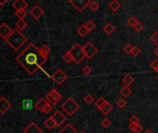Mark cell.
Here are the masks:
<instances>
[{
  "instance_id": "6da1fadb",
  "label": "cell",
  "mask_w": 158,
  "mask_h": 133,
  "mask_svg": "<svg viewBox=\"0 0 158 133\" xmlns=\"http://www.w3.org/2000/svg\"><path fill=\"white\" fill-rule=\"evenodd\" d=\"M16 62L29 75H33L47 62V59L41 54L39 48L36 47L34 44H29L16 57Z\"/></svg>"
},
{
  "instance_id": "7a4b0ae2",
  "label": "cell",
  "mask_w": 158,
  "mask_h": 133,
  "mask_svg": "<svg viewBox=\"0 0 158 133\" xmlns=\"http://www.w3.org/2000/svg\"><path fill=\"white\" fill-rule=\"evenodd\" d=\"M7 43L13 48L14 50H19L20 47H22L27 42V37H25L22 31L18 29L12 30L11 34L9 35V37L6 39Z\"/></svg>"
},
{
  "instance_id": "3957f363",
  "label": "cell",
  "mask_w": 158,
  "mask_h": 133,
  "mask_svg": "<svg viewBox=\"0 0 158 133\" xmlns=\"http://www.w3.org/2000/svg\"><path fill=\"white\" fill-rule=\"evenodd\" d=\"M79 108H80L79 104L72 98H68L62 104V109L68 114L69 116H74V114L79 110Z\"/></svg>"
},
{
  "instance_id": "277c9868",
  "label": "cell",
  "mask_w": 158,
  "mask_h": 133,
  "mask_svg": "<svg viewBox=\"0 0 158 133\" xmlns=\"http://www.w3.org/2000/svg\"><path fill=\"white\" fill-rule=\"evenodd\" d=\"M70 52L72 54L73 58H74V63L76 64L81 63L83 62V60L86 58L83 47L78 43H76L75 45H74L71 47Z\"/></svg>"
},
{
  "instance_id": "5b68a950",
  "label": "cell",
  "mask_w": 158,
  "mask_h": 133,
  "mask_svg": "<svg viewBox=\"0 0 158 133\" xmlns=\"http://www.w3.org/2000/svg\"><path fill=\"white\" fill-rule=\"evenodd\" d=\"M45 98L50 104H52L54 106V105H56L60 100H62V95H60V93L58 92L57 89L52 88L50 92H47L46 94Z\"/></svg>"
},
{
  "instance_id": "8992f818",
  "label": "cell",
  "mask_w": 158,
  "mask_h": 133,
  "mask_svg": "<svg viewBox=\"0 0 158 133\" xmlns=\"http://www.w3.org/2000/svg\"><path fill=\"white\" fill-rule=\"evenodd\" d=\"M69 3L78 12H82L90 4V0H69Z\"/></svg>"
},
{
  "instance_id": "52a82bcc",
  "label": "cell",
  "mask_w": 158,
  "mask_h": 133,
  "mask_svg": "<svg viewBox=\"0 0 158 133\" xmlns=\"http://www.w3.org/2000/svg\"><path fill=\"white\" fill-rule=\"evenodd\" d=\"M84 48V52H85V55H86L87 59H91L93 58L97 53H98V48H97L92 43H87L83 47Z\"/></svg>"
},
{
  "instance_id": "ba28073f",
  "label": "cell",
  "mask_w": 158,
  "mask_h": 133,
  "mask_svg": "<svg viewBox=\"0 0 158 133\" xmlns=\"http://www.w3.org/2000/svg\"><path fill=\"white\" fill-rule=\"evenodd\" d=\"M51 78H52V80L55 82L56 84L62 85L63 82H65L66 79H67V75H66L62 70L58 69V70L52 75Z\"/></svg>"
},
{
  "instance_id": "9c48e42d",
  "label": "cell",
  "mask_w": 158,
  "mask_h": 133,
  "mask_svg": "<svg viewBox=\"0 0 158 133\" xmlns=\"http://www.w3.org/2000/svg\"><path fill=\"white\" fill-rule=\"evenodd\" d=\"M29 13L31 14V16L34 18V19L39 20L40 18L43 16V14H44V9H42L40 6L36 5V6H34V7L31 9H30Z\"/></svg>"
},
{
  "instance_id": "30bf717a",
  "label": "cell",
  "mask_w": 158,
  "mask_h": 133,
  "mask_svg": "<svg viewBox=\"0 0 158 133\" xmlns=\"http://www.w3.org/2000/svg\"><path fill=\"white\" fill-rule=\"evenodd\" d=\"M51 117L53 118V120L55 121V123L57 125V127L60 126L62 124H63L65 122V120H66V117L64 114L62 113V112H60V111H56L55 113H54Z\"/></svg>"
},
{
  "instance_id": "8fae6325",
  "label": "cell",
  "mask_w": 158,
  "mask_h": 133,
  "mask_svg": "<svg viewBox=\"0 0 158 133\" xmlns=\"http://www.w3.org/2000/svg\"><path fill=\"white\" fill-rule=\"evenodd\" d=\"M12 30L10 29V27L8 25L7 23H2L0 25V36L3 38V39H7L9 37V35L11 34Z\"/></svg>"
},
{
  "instance_id": "7c38bea8",
  "label": "cell",
  "mask_w": 158,
  "mask_h": 133,
  "mask_svg": "<svg viewBox=\"0 0 158 133\" xmlns=\"http://www.w3.org/2000/svg\"><path fill=\"white\" fill-rule=\"evenodd\" d=\"M10 107H11L10 102L5 97H1L0 98V113L5 114Z\"/></svg>"
},
{
  "instance_id": "4fadbf2b",
  "label": "cell",
  "mask_w": 158,
  "mask_h": 133,
  "mask_svg": "<svg viewBox=\"0 0 158 133\" xmlns=\"http://www.w3.org/2000/svg\"><path fill=\"white\" fill-rule=\"evenodd\" d=\"M24 133H44V132L42 131V129L35 123L32 122L24 129Z\"/></svg>"
},
{
  "instance_id": "5bb4252c",
  "label": "cell",
  "mask_w": 158,
  "mask_h": 133,
  "mask_svg": "<svg viewBox=\"0 0 158 133\" xmlns=\"http://www.w3.org/2000/svg\"><path fill=\"white\" fill-rule=\"evenodd\" d=\"M48 104H50V102L46 100V98H40L37 101L35 102L34 106L38 111H40L41 113H43L44 110H45V108L47 106Z\"/></svg>"
},
{
  "instance_id": "9a60e30c",
  "label": "cell",
  "mask_w": 158,
  "mask_h": 133,
  "mask_svg": "<svg viewBox=\"0 0 158 133\" xmlns=\"http://www.w3.org/2000/svg\"><path fill=\"white\" fill-rule=\"evenodd\" d=\"M16 10H20V9H26V8L28 7V3L25 1V0H15V2L12 5Z\"/></svg>"
},
{
  "instance_id": "2e32d148",
  "label": "cell",
  "mask_w": 158,
  "mask_h": 133,
  "mask_svg": "<svg viewBox=\"0 0 158 133\" xmlns=\"http://www.w3.org/2000/svg\"><path fill=\"white\" fill-rule=\"evenodd\" d=\"M58 133H78V132L75 130V129L71 124H67L65 127H63V128L60 129Z\"/></svg>"
},
{
  "instance_id": "e0dca14e",
  "label": "cell",
  "mask_w": 158,
  "mask_h": 133,
  "mask_svg": "<svg viewBox=\"0 0 158 133\" xmlns=\"http://www.w3.org/2000/svg\"><path fill=\"white\" fill-rule=\"evenodd\" d=\"M109 8L113 12H116L120 8H121V4L118 0H112V1L109 3Z\"/></svg>"
},
{
  "instance_id": "ac0fdd59",
  "label": "cell",
  "mask_w": 158,
  "mask_h": 133,
  "mask_svg": "<svg viewBox=\"0 0 158 133\" xmlns=\"http://www.w3.org/2000/svg\"><path fill=\"white\" fill-rule=\"evenodd\" d=\"M129 129L133 131L134 133H141L142 132L143 127L139 124H135V123H130L129 124Z\"/></svg>"
},
{
  "instance_id": "d6986e66",
  "label": "cell",
  "mask_w": 158,
  "mask_h": 133,
  "mask_svg": "<svg viewBox=\"0 0 158 133\" xmlns=\"http://www.w3.org/2000/svg\"><path fill=\"white\" fill-rule=\"evenodd\" d=\"M44 125L47 127L48 129H52L55 128V127H57V125H56V123H55V121L53 120V118H52L51 116L48 117V118H47V119L45 120Z\"/></svg>"
},
{
  "instance_id": "ffe728a7",
  "label": "cell",
  "mask_w": 158,
  "mask_h": 133,
  "mask_svg": "<svg viewBox=\"0 0 158 133\" xmlns=\"http://www.w3.org/2000/svg\"><path fill=\"white\" fill-rule=\"evenodd\" d=\"M103 31H104L108 35H112L115 31V27L113 25L112 23L108 22V23L105 24L104 26H103Z\"/></svg>"
},
{
  "instance_id": "44dd1931",
  "label": "cell",
  "mask_w": 158,
  "mask_h": 133,
  "mask_svg": "<svg viewBox=\"0 0 158 133\" xmlns=\"http://www.w3.org/2000/svg\"><path fill=\"white\" fill-rule=\"evenodd\" d=\"M39 50H40V52H41L42 55H43L47 60L48 55H50V47H48L47 45H43L39 48Z\"/></svg>"
},
{
  "instance_id": "7402d4cb",
  "label": "cell",
  "mask_w": 158,
  "mask_h": 133,
  "mask_svg": "<svg viewBox=\"0 0 158 133\" xmlns=\"http://www.w3.org/2000/svg\"><path fill=\"white\" fill-rule=\"evenodd\" d=\"M122 81H123V83L126 85V86H129V87L130 85H132L133 82H134V77H133L131 75L127 74V75H126L123 77Z\"/></svg>"
},
{
  "instance_id": "603a6c76",
  "label": "cell",
  "mask_w": 158,
  "mask_h": 133,
  "mask_svg": "<svg viewBox=\"0 0 158 133\" xmlns=\"http://www.w3.org/2000/svg\"><path fill=\"white\" fill-rule=\"evenodd\" d=\"M77 33H78V35H80V36L84 37V36H86L89 33V31L88 30V28L85 26V24H83V25H80V26L77 28Z\"/></svg>"
},
{
  "instance_id": "cb8c5ba5",
  "label": "cell",
  "mask_w": 158,
  "mask_h": 133,
  "mask_svg": "<svg viewBox=\"0 0 158 133\" xmlns=\"http://www.w3.org/2000/svg\"><path fill=\"white\" fill-rule=\"evenodd\" d=\"M112 110H113V105H112L111 104H109V102H107L105 105H103V106L100 109V111H101L103 114H108Z\"/></svg>"
},
{
  "instance_id": "d4e9b609",
  "label": "cell",
  "mask_w": 158,
  "mask_h": 133,
  "mask_svg": "<svg viewBox=\"0 0 158 133\" xmlns=\"http://www.w3.org/2000/svg\"><path fill=\"white\" fill-rule=\"evenodd\" d=\"M120 93H121V95L124 96V97H129V96L131 95L132 90L129 86H126V85H125V86L120 89Z\"/></svg>"
},
{
  "instance_id": "484cf974",
  "label": "cell",
  "mask_w": 158,
  "mask_h": 133,
  "mask_svg": "<svg viewBox=\"0 0 158 133\" xmlns=\"http://www.w3.org/2000/svg\"><path fill=\"white\" fill-rule=\"evenodd\" d=\"M27 25H28L27 22L24 20H19L16 22V29L20 30V31H22V30H24L27 27Z\"/></svg>"
},
{
  "instance_id": "4316f807",
  "label": "cell",
  "mask_w": 158,
  "mask_h": 133,
  "mask_svg": "<svg viewBox=\"0 0 158 133\" xmlns=\"http://www.w3.org/2000/svg\"><path fill=\"white\" fill-rule=\"evenodd\" d=\"M14 14L17 18H19V20H23L27 16V11L26 9H20V10H16Z\"/></svg>"
},
{
  "instance_id": "83f0119b",
  "label": "cell",
  "mask_w": 158,
  "mask_h": 133,
  "mask_svg": "<svg viewBox=\"0 0 158 133\" xmlns=\"http://www.w3.org/2000/svg\"><path fill=\"white\" fill-rule=\"evenodd\" d=\"M62 60H64V62H65L66 63H71L74 62V58H73V56H72V54H71L70 50L66 52V53L64 54V55L62 56Z\"/></svg>"
},
{
  "instance_id": "f1b7e54d",
  "label": "cell",
  "mask_w": 158,
  "mask_h": 133,
  "mask_svg": "<svg viewBox=\"0 0 158 133\" xmlns=\"http://www.w3.org/2000/svg\"><path fill=\"white\" fill-rule=\"evenodd\" d=\"M107 101L104 99V98H99L98 100L96 101V102H95V105H96V107L98 108V109H101L103 105H105L106 104H107Z\"/></svg>"
},
{
  "instance_id": "f546056e",
  "label": "cell",
  "mask_w": 158,
  "mask_h": 133,
  "mask_svg": "<svg viewBox=\"0 0 158 133\" xmlns=\"http://www.w3.org/2000/svg\"><path fill=\"white\" fill-rule=\"evenodd\" d=\"M139 21L136 19L135 17H133V16H131L130 18H129V20L126 21V23L129 24V25L130 26V27H133L134 28V26L137 24V22H138Z\"/></svg>"
},
{
  "instance_id": "4dcf8cb0",
  "label": "cell",
  "mask_w": 158,
  "mask_h": 133,
  "mask_svg": "<svg viewBox=\"0 0 158 133\" xmlns=\"http://www.w3.org/2000/svg\"><path fill=\"white\" fill-rule=\"evenodd\" d=\"M88 7L90 8V9L92 11L96 12V11H98V9H100V5H99L98 2H96V1H91Z\"/></svg>"
},
{
  "instance_id": "1f68e13d",
  "label": "cell",
  "mask_w": 158,
  "mask_h": 133,
  "mask_svg": "<svg viewBox=\"0 0 158 133\" xmlns=\"http://www.w3.org/2000/svg\"><path fill=\"white\" fill-rule=\"evenodd\" d=\"M84 101L86 102L88 105L92 104L93 102H94V97H93L92 95H90V94H88V95L84 98Z\"/></svg>"
},
{
  "instance_id": "d6a6232c",
  "label": "cell",
  "mask_w": 158,
  "mask_h": 133,
  "mask_svg": "<svg viewBox=\"0 0 158 133\" xmlns=\"http://www.w3.org/2000/svg\"><path fill=\"white\" fill-rule=\"evenodd\" d=\"M85 26H86L88 31L90 32V31H92V30L95 29L96 24H95V22L93 21H88V22H87L86 23H85Z\"/></svg>"
},
{
  "instance_id": "836d02e7",
  "label": "cell",
  "mask_w": 158,
  "mask_h": 133,
  "mask_svg": "<svg viewBox=\"0 0 158 133\" xmlns=\"http://www.w3.org/2000/svg\"><path fill=\"white\" fill-rule=\"evenodd\" d=\"M111 124H112V122H111V120L109 118H103L101 120V125L105 129H108L109 127L111 126Z\"/></svg>"
},
{
  "instance_id": "e575fe53",
  "label": "cell",
  "mask_w": 158,
  "mask_h": 133,
  "mask_svg": "<svg viewBox=\"0 0 158 133\" xmlns=\"http://www.w3.org/2000/svg\"><path fill=\"white\" fill-rule=\"evenodd\" d=\"M91 71H92V69H91V67H90L89 65H85L84 67H83V69H82V72H83V74H84L85 75H90Z\"/></svg>"
},
{
  "instance_id": "d590c367",
  "label": "cell",
  "mask_w": 158,
  "mask_h": 133,
  "mask_svg": "<svg viewBox=\"0 0 158 133\" xmlns=\"http://www.w3.org/2000/svg\"><path fill=\"white\" fill-rule=\"evenodd\" d=\"M132 50H133V47H132L130 44L126 45V46L124 47V48H123V50H124V52H125L126 54H131Z\"/></svg>"
},
{
  "instance_id": "8d00e7d4",
  "label": "cell",
  "mask_w": 158,
  "mask_h": 133,
  "mask_svg": "<svg viewBox=\"0 0 158 133\" xmlns=\"http://www.w3.org/2000/svg\"><path fill=\"white\" fill-rule=\"evenodd\" d=\"M116 104H117V106H118L120 109H123V108L126 105V101L124 99H119V100L116 101Z\"/></svg>"
},
{
  "instance_id": "74e56055",
  "label": "cell",
  "mask_w": 158,
  "mask_h": 133,
  "mask_svg": "<svg viewBox=\"0 0 158 133\" xmlns=\"http://www.w3.org/2000/svg\"><path fill=\"white\" fill-rule=\"evenodd\" d=\"M152 42H154L155 45H158V32H154L151 36Z\"/></svg>"
},
{
  "instance_id": "f35d334b",
  "label": "cell",
  "mask_w": 158,
  "mask_h": 133,
  "mask_svg": "<svg viewBox=\"0 0 158 133\" xmlns=\"http://www.w3.org/2000/svg\"><path fill=\"white\" fill-rule=\"evenodd\" d=\"M139 53H141V50H139V47H133L131 55H133L134 57H137V56L139 55Z\"/></svg>"
},
{
  "instance_id": "ab89813d",
  "label": "cell",
  "mask_w": 158,
  "mask_h": 133,
  "mask_svg": "<svg viewBox=\"0 0 158 133\" xmlns=\"http://www.w3.org/2000/svg\"><path fill=\"white\" fill-rule=\"evenodd\" d=\"M134 29H135V31L139 33V32H141L142 30H143V25H142V23H141L139 22H137V24L134 26Z\"/></svg>"
},
{
  "instance_id": "60d3db41",
  "label": "cell",
  "mask_w": 158,
  "mask_h": 133,
  "mask_svg": "<svg viewBox=\"0 0 158 133\" xmlns=\"http://www.w3.org/2000/svg\"><path fill=\"white\" fill-rule=\"evenodd\" d=\"M129 122L130 123H135V124H139V118L135 116V114H133V116H130L129 118Z\"/></svg>"
},
{
  "instance_id": "b9f144b4",
  "label": "cell",
  "mask_w": 158,
  "mask_h": 133,
  "mask_svg": "<svg viewBox=\"0 0 158 133\" xmlns=\"http://www.w3.org/2000/svg\"><path fill=\"white\" fill-rule=\"evenodd\" d=\"M151 67L153 70H156L157 67H158V60H154L153 62L151 63Z\"/></svg>"
},
{
  "instance_id": "7bdbcfd3",
  "label": "cell",
  "mask_w": 158,
  "mask_h": 133,
  "mask_svg": "<svg viewBox=\"0 0 158 133\" xmlns=\"http://www.w3.org/2000/svg\"><path fill=\"white\" fill-rule=\"evenodd\" d=\"M154 55L158 57V46L154 48Z\"/></svg>"
},
{
  "instance_id": "ee69618b",
  "label": "cell",
  "mask_w": 158,
  "mask_h": 133,
  "mask_svg": "<svg viewBox=\"0 0 158 133\" xmlns=\"http://www.w3.org/2000/svg\"><path fill=\"white\" fill-rule=\"evenodd\" d=\"M8 0H0V6H4L6 3H7Z\"/></svg>"
},
{
  "instance_id": "f6af8a7d",
  "label": "cell",
  "mask_w": 158,
  "mask_h": 133,
  "mask_svg": "<svg viewBox=\"0 0 158 133\" xmlns=\"http://www.w3.org/2000/svg\"><path fill=\"white\" fill-rule=\"evenodd\" d=\"M144 133H153V131L150 130V129H147V130H145V131H144Z\"/></svg>"
},
{
  "instance_id": "bcb514c9",
  "label": "cell",
  "mask_w": 158,
  "mask_h": 133,
  "mask_svg": "<svg viewBox=\"0 0 158 133\" xmlns=\"http://www.w3.org/2000/svg\"><path fill=\"white\" fill-rule=\"evenodd\" d=\"M155 71H156V72H157V74H158V67H157V69H156V70H155Z\"/></svg>"
},
{
  "instance_id": "7dc6e473",
  "label": "cell",
  "mask_w": 158,
  "mask_h": 133,
  "mask_svg": "<svg viewBox=\"0 0 158 133\" xmlns=\"http://www.w3.org/2000/svg\"><path fill=\"white\" fill-rule=\"evenodd\" d=\"M156 79H157V81H158V75H157V76H156Z\"/></svg>"
},
{
  "instance_id": "c3c4849f",
  "label": "cell",
  "mask_w": 158,
  "mask_h": 133,
  "mask_svg": "<svg viewBox=\"0 0 158 133\" xmlns=\"http://www.w3.org/2000/svg\"><path fill=\"white\" fill-rule=\"evenodd\" d=\"M80 133H86V132H84V131H82V132H80Z\"/></svg>"
}]
</instances>
